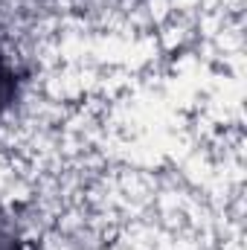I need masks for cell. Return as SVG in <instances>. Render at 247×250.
Masks as SVG:
<instances>
[{
    "mask_svg": "<svg viewBox=\"0 0 247 250\" xmlns=\"http://www.w3.org/2000/svg\"><path fill=\"white\" fill-rule=\"evenodd\" d=\"M12 96H15V73H12L9 62L0 56V114L6 111V105L12 102Z\"/></svg>",
    "mask_w": 247,
    "mask_h": 250,
    "instance_id": "obj_1",
    "label": "cell"
}]
</instances>
